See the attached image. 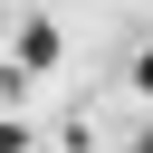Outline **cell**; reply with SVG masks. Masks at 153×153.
Returning <instances> with one entry per match:
<instances>
[{"label": "cell", "mask_w": 153, "mask_h": 153, "mask_svg": "<svg viewBox=\"0 0 153 153\" xmlns=\"http://www.w3.org/2000/svg\"><path fill=\"white\" fill-rule=\"evenodd\" d=\"M19 143H29V124H0V153H19Z\"/></svg>", "instance_id": "cell-1"}, {"label": "cell", "mask_w": 153, "mask_h": 153, "mask_svg": "<svg viewBox=\"0 0 153 153\" xmlns=\"http://www.w3.org/2000/svg\"><path fill=\"white\" fill-rule=\"evenodd\" d=\"M134 86H143V96H153V57H143V67H134Z\"/></svg>", "instance_id": "cell-2"}, {"label": "cell", "mask_w": 153, "mask_h": 153, "mask_svg": "<svg viewBox=\"0 0 153 153\" xmlns=\"http://www.w3.org/2000/svg\"><path fill=\"white\" fill-rule=\"evenodd\" d=\"M134 153H153V143H134Z\"/></svg>", "instance_id": "cell-3"}]
</instances>
